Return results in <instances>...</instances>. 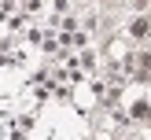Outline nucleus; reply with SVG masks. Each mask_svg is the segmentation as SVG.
<instances>
[]
</instances>
